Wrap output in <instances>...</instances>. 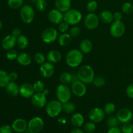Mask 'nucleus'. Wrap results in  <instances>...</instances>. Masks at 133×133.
I'll return each mask as SVG.
<instances>
[{"label":"nucleus","instance_id":"nucleus-45","mask_svg":"<svg viewBox=\"0 0 133 133\" xmlns=\"http://www.w3.org/2000/svg\"><path fill=\"white\" fill-rule=\"evenodd\" d=\"M80 32H81L80 28H79V27H77V26H74V27H73L72 28L70 29V33L69 34H70V36H71L72 38H75L79 36Z\"/></svg>","mask_w":133,"mask_h":133},{"label":"nucleus","instance_id":"nucleus-15","mask_svg":"<svg viewBox=\"0 0 133 133\" xmlns=\"http://www.w3.org/2000/svg\"><path fill=\"white\" fill-rule=\"evenodd\" d=\"M35 92L33 84L30 83H23L19 87V94L24 98H31Z\"/></svg>","mask_w":133,"mask_h":133},{"label":"nucleus","instance_id":"nucleus-21","mask_svg":"<svg viewBox=\"0 0 133 133\" xmlns=\"http://www.w3.org/2000/svg\"><path fill=\"white\" fill-rule=\"evenodd\" d=\"M5 88L6 93L12 97L18 96L19 94V87L15 82H9Z\"/></svg>","mask_w":133,"mask_h":133},{"label":"nucleus","instance_id":"nucleus-10","mask_svg":"<svg viewBox=\"0 0 133 133\" xmlns=\"http://www.w3.org/2000/svg\"><path fill=\"white\" fill-rule=\"evenodd\" d=\"M99 18L94 12H90L86 16L84 23L86 28L89 30H94L97 28L99 23Z\"/></svg>","mask_w":133,"mask_h":133},{"label":"nucleus","instance_id":"nucleus-51","mask_svg":"<svg viewBox=\"0 0 133 133\" xmlns=\"http://www.w3.org/2000/svg\"><path fill=\"white\" fill-rule=\"evenodd\" d=\"M107 133H122V131H120V129L118 127H112L109 129Z\"/></svg>","mask_w":133,"mask_h":133},{"label":"nucleus","instance_id":"nucleus-31","mask_svg":"<svg viewBox=\"0 0 133 133\" xmlns=\"http://www.w3.org/2000/svg\"><path fill=\"white\" fill-rule=\"evenodd\" d=\"M59 81L62 84H70V83H72V75L68 72L62 73L60 75Z\"/></svg>","mask_w":133,"mask_h":133},{"label":"nucleus","instance_id":"nucleus-34","mask_svg":"<svg viewBox=\"0 0 133 133\" xmlns=\"http://www.w3.org/2000/svg\"><path fill=\"white\" fill-rule=\"evenodd\" d=\"M33 87L36 93H40V92H43L45 90V84L41 81L38 80L35 82L33 84Z\"/></svg>","mask_w":133,"mask_h":133},{"label":"nucleus","instance_id":"nucleus-8","mask_svg":"<svg viewBox=\"0 0 133 133\" xmlns=\"http://www.w3.org/2000/svg\"><path fill=\"white\" fill-rule=\"evenodd\" d=\"M44 122L42 118L36 116L32 118L28 122L27 131L31 133H39L43 129Z\"/></svg>","mask_w":133,"mask_h":133},{"label":"nucleus","instance_id":"nucleus-36","mask_svg":"<svg viewBox=\"0 0 133 133\" xmlns=\"http://www.w3.org/2000/svg\"><path fill=\"white\" fill-rule=\"evenodd\" d=\"M122 11L126 14H130L133 12V5L129 2H125L122 5Z\"/></svg>","mask_w":133,"mask_h":133},{"label":"nucleus","instance_id":"nucleus-28","mask_svg":"<svg viewBox=\"0 0 133 133\" xmlns=\"http://www.w3.org/2000/svg\"><path fill=\"white\" fill-rule=\"evenodd\" d=\"M16 44L18 45V48L22 49H24L27 48L29 45L28 38L24 35H21L20 36L17 38Z\"/></svg>","mask_w":133,"mask_h":133},{"label":"nucleus","instance_id":"nucleus-26","mask_svg":"<svg viewBox=\"0 0 133 133\" xmlns=\"http://www.w3.org/2000/svg\"><path fill=\"white\" fill-rule=\"evenodd\" d=\"M99 19L105 23H110L114 20V14L109 10H103L101 12Z\"/></svg>","mask_w":133,"mask_h":133},{"label":"nucleus","instance_id":"nucleus-12","mask_svg":"<svg viewBox=\"0 0 133 133\" xmlns=\"http://www.w3.org/2000/svg\"><path fill=\"white\" fill-rule=\"evenodd\" d=\"M71 90L72 93L77 97H83L86 94L87 91L86 84L80 80H77L72 82Z\"/></svg>","mask_w":133,"mask_h":133},{"label":"nucleus","instance_id":"nucleus-37","mask_svg":"<svg viewBox=\"0 0 133 133\" xmlns=\"http://www.w3.org/2000/svg\"><path fill=\"white\" fill-rule=\"evenodd\" d=\"M92 83L94 85V87H97V88H101L103 86L105 85V83H106V81H105V79L103 77L99 76L94 78Z\"/></svg>","mask_w":133,"mask_h":133},{"label":"nucleus","instance_id":"nucleus-50","mask_svg":"<svg viewBox=\"0 0 133 133\" xmlns=\"http://www.w3.org/2000/svg\"><path fill=\"white\" fill-rule=\"evenodd\" d=\"M122 18V14L120 12H116L114 14V21H120Z\"/></svg>","mask_w":133,"mask_h":133},{"label":"nucleus","instance_id":"nucleus-49","mask_svg":"<svg viewBox=\"0 0 133 133\" xmlns=\"http://www.w3.org/2000/svg\"><path fill=\"white\" fill-rule=\"evenodd\" d=\"M12 36H14V37H16L17 38L18 37V36H20L21 35H22V31H21V29L19 28H14V29L12 31V34H11Z\"/></svg>","mask_w":133,"mask_h":133},{"label":"nucleus","instance_id":"nucleus-7","mask_svg":"<svg viewBox=\"0 0 133 133\" xmlns=\"http://www.w3.org/2000/svg\"><path fill=\"white\" fill-rule=\"evenodd\" d=\"M20 17L24 23H30L34 20L35 16V10L29 5H25L20 9Z\"/></svg>","mask_w":133,"mask_h":133},{"label":"nucleus","instance_id":"nucleus-20","mask_svg":"<svg viewBox=\"0 0 133 133\" xmlns=\"http://www.w3.org/2000/svg\"><path fill=\"white\" fill-rule=\"evenodd\" d=\"M56 9L62 12H66L71 7V0H55V1Z\"/></svg>","mask_w":133,"mask_h":133},{"label":"nucleus","instance_id":"nucleus-4","mask_svg":"<svg viewBox=\"0 0 133 133\" xmlns=\"http://www.w3.org/2000/svg\"><path fill=\"white\" fill-rule=\"evenodd\" d=\"M71 90L68 87L67 84H60L56 90V96L57 99L61 103L68 102L71 97Z\"/></svg>","mask_w":133,"mask_h":133},{"label":"nucleus","instance_id":"nucleus-16","mask_svg":"<svg viewBox=\"0 0 133 133\" xmlns=\"http://www.w3.org/2000/svg\"><path fill=\"white\" fill-rule=\"evenodd\" d=\"M48 18L49 21L54 24H59L64 21V14L62 12L56 9H52L48 12Z\"/></svg>","mask_w":133,"mask_h":133},{"label":"nucleus","instance_id":"nucleus-13","mask_svg":"<svg viewBox=\"0 0 133 133\" xmlns=\"http://www.w3.org/2000/svg\"><path fill=\"white\" fill-rule=\"evenodd\" d=\"M89 118L94 123H99L105 118V113L103 109L96 107L90 110L89 112Z\"/></svg>","mask_w":133,"mask_h":133},{"label":"nucleus","instance_id":"nucleus-56","mask_svg":"<svg viewBox=\"0 0 133 133\" xmlns=\"http://www.w3.org/2000/svg\"><path fill=\"white\" fill-rule=\"evenodd\" d=\"M26 133H31V132H26Z\"/></svg>","mask_w":133,"mask_h":133},{"label":"nucleus","instance_id":"nucleus-52","mask_svg":"<svg viewBox=\"0 0 133 133\" xmlns=\"http://www.w3.org/2000/svg\"><path fill=\"white\" fill-rule=\"evenodd\" d=\"M70 133H84V131H83V130L80 129H75L72 130V131L70 132Z\"/></svg>","mask_w":133,"mask_h":133},{"label":"nucleus","instance_id":"nucleus-41","mask_svg":"<svg viewBox=\"0 0 133 133\" xmlns=\"http://www.w3.org/2000/svg\"><path fill=\"white\" fill-rule=\"evenodd\" d=\"M35 61L38 64H42L44 62H45V57L43 53H36L35 55Z\"/></svg>","mask_w":133,"mask_h":133},{"label":"nucleus","instance_id":"nucleus-44","mask_svg":"<svg viewBox=\"0 0 133 133\" xmlns=\"http://www.w3.org/2000/svg\"><path fill=\"white\" fill-rule=\"evenodd\" d=\"M69 25H70L67 22H66L65 21H63V22H62L61 23L58 24V30L62 33H65L69 29Z\"/></svg>","mask_w":133,"mask_h":133},{"label":"nucleus","instance_id":"nucleus-24","mask_svg":"<svg viewBox=\"0 0 133 133\" xmlns=\"http://www.w3.org/2000/svg\"><path fill=\"white\" fill-rule=\"evenodd\" d=\"M80 50L83 53L88 54L93 49V44L89 39H84L80 43Z\"/></svg>","mask_w":133,"mask_h":133},{"label":"nucleus","instance_id":"nucleus-54","mask_svg":"<svg viewBox=\"0 0 133 133\" xmlns=\"http://www.w3.org/2000/svg\"><path fill=\"white\" fill-rule=\"evenodd\" d=\"M3 27V23L1 20H0V30L1 29V28Z\"/></svg>","mask_w":133,"mask_h":133},{"label":"nucleus","instance_id":"nucleus-14","mask_svg":"<svg viewBox=\"0 0 133 133\" xmlns=\"http://www.w3.org/2000/svg\"><path fill=\"white\" fill-rule=\"evenodd\" d=\"M116 117L119 119L120 123H125L131 122L132 119L133 115L131 110L127 108H122L118 111Z\"/></svg>","mask_w":133,"mask_h":133},{"label":"nucleus","instance_id":"nucleus-11","mask_svg":"<svg viewBox=\"0 0 133 133\" xmlns=\"http://www.w3.org/2000/svg\"><path fill=\"white\" fill-rule=\"evenodd\" d=\"M58 37V32L53 27H48L45 29L42 34V40L44 43L51 44L57 40Z\"/></svg>","mask_w":133,"mask_h":133},{"label":"nucleus","instance_id":"nucleus-6","mask_svg":"<svg viewBox=\"0 0 133 133\" xmlns=\"http://www.w3.org/2000/svg\"><path fill=\"white\" fill-rule=\"evenodd\" d=\"M49 94V90L45 88V90L40 93H35L31 97V102L33 106L38 109H42L47 105L46 96Z\"/></svg>","mask_w":133,"mask_h":133},{"label":"nucleus","instance_id":"nucleus-29","mask_svg":"<svg viewBox=\"0 0 133 133\" xmlns=\"http://www.w3.org/2000/svg\"><path fill=\"white\" fill-rule=\"evenodd\" d=\"M62 110H63L64 112L67 113V114H71V113H74L75 112V109H76V107L75 105L72 102H70V101H68V102L64 103H62Z\"/></svg>","mask_w":133,"mask_h":133},{"label":"nucleus","instance_id":"nucleus-5","mask_svg":"<svg viewBox=\"0 0 133 133\" xmlns=\"http://www.w3.org/2000/svg\"><path fill=\"white\" fill-rule=\"evenodd\" d=\"M62 110V103L58 100H52L45 106V112L51 118L57 117Z\"/></svg>","mask_w":133,"mask_h":133},{"label":"nucleus","instance_id":"nucleus-32","mask_svg":"<svg viewBox=\"0 0 133 133\" xmlns=\"http://www.w3.org/2000/svg\"><path fill=\"white\" fill-rule=\"evenodd\" d=\"M119 121L116 116H110L108 118L107 121V124L109 128L112 127H116L119 125Z\"/></svg>","mask_w":133,"mask_h":133},{"label":"nucleus","instance_id":"nucleus-3","mask_svg":"<svg viewBox=\"0 0 133 133\" xmlns=\"http://www.w3.org/2000/svg\"><path fill=\"white\" fill-rule=\"evenodd\" d=\"M82 18L81 12L76 9H70L64 14V21L71 25H75L80 23Z\"/></svg>","mask_w":133,"mask_h":133},{"label":"nucleus","instance_id":"nucleus-42","mask_svg":"<svg viewBox=\"0 0 133 133\" xmlns=\"http://www.w3.org/2000/svg\"><path fill=\"white\" fill-rule=\"evenodd\" d=\"M84 130L87 133H92L96 130V125L93 122H90L86 123L84 126Z\"/></svg>","mask_w":133,"mask_h":133},{"label":"nucleus","instance_id":"nucleus-2","mask_svg":"<svg viewBox=\"0 0 133 133\" xmlns=\"http://www.w3.org/2000/svg\"><path fill=\"white\" fill-rule=\"evenodd\" d=\"M83 60V55L81 50L76 49H71L66 55V64L71 68H76L79 66L82 63Z\"/></svg>","mask_w":133,"mask_h":133},{"label":"nucleus","instance_id":"nucleus-25","mask_svg":"<svg viewBox=\"0 0 133 133\" xmlns=\"http://www.w3.org/2000/svg\"><path fill=\"white\" fill-rule=\"evenodd\" d=\"M84 116L81 113H75L73 114L71 118V124L75 127H81L84 123Z\"/></svg>","mask_w":133,"mask_h":133},{"label":"nucleus","instance_id":"nucleus-39","mask_svg":"<svg viewBox=\"0 0 133 133\" xmlns=\"http://www.w3.org/2000/svg\"><path fill=\"white\" fill-rule=\"evenodd\" d=\"M36 7L38 11L43 12L45 10L48 6V4L45 0H38L37 2L36 3Z\"/></svg>","mask_w":133,"mask_h":133},{"label":"nucleus","instance_id":"nucleus-18","mask_svg":"<svg viewBox=\"0 0 133 133\" xmlns=\"http://www.w3.org/2000/svg\"><path fill=\"white\" fill-rule=\"evenodd\" d=\"M40 72L44 78H50L55 72V67L53 64L49 62H44L40 68Z\"/></svg>","mask_w":133,"mask_h":133},{"label":"nucleus","instance_id":"nucleus-35","mask_svg":"<svg viewBox=\"0 0 133 133\" xmlns=\"http://www.w3.org/2000/svg\"><path fill=\"white\" fill-rule=\"evenodd\" d=\"M115 105H114V103H112L109 102L105 104L103 110L105 114H108V115H110V114H112L114 111H115Z\"/></svg>","mask_w":133,"mask_h":133},{"label":"nucleus","instance_id":"nucleus-9","mask_svg":"<svg viewBox=\"0 0 133 133\" xmlns=\"http://www.w3.org/2000/svg\"><path fill=\"white\" fill-rule=\"evenodd\" d=\"M125 32V25L122 21H114L110 27V33L115 38L123 36Z\"/></svg>","mask_w":133,"mask_h":133},{"label":"nucleus","instance_id":"nucleus-48","mask_svg":"<svg viewBox=\"0 0 133 133\" xmlns=\"http://www.w3.org/2000/svg\"><path fill=\"white\" fill-rule=\"evenodd\" d=\"M18 77V74L14 71H12L8 74V77H9V80L10 82H14L15 81H16Z\"/></svg>","mask_w":133,"mask_h":133},{"label":"nucleus","instance_id":"nucleus-33","mask_svg":"<svg viewBox=\"0 0 133 133\" xmlns=\"http://www.w3.org/2000/svg\"><path fill=\"white\" fill-rule=\"evenodd\" d=\"M23 0H8V5L12 9H18L22 6Z\"/></svg>","mask_w":133,"mask_h":133},{"label":"nucleus","instance_id":"nucleus-17","mask_svg":"<svg viewBox=\"0 0 133 133\" xmlns=\"http://www.w3.org/2000/svg\"><path fill=\"white\" fill-rule=\"evenodd\" d=\"M11 127L13 131L16 132L22 133L27 130L28 123L23 118H18L13 122Z\"/></svg>","mask_w":133,"mask_h":133},{"label":"nucleus","instance_id":"nucleus-46","mask_svg":"<svg viewBox=\"0 0 133 133\" xmlns=\"http://www.w3.org/2000/svg\"><path fill=\"white\" fill-rule=\"evenodd\" d=\"M0 133H12V128L9 125H3L0 127Z\"/></svg>","mask_w":133,"mask_h":133},{"label":"nucleus","instance_id":"nucleus-47","mask_svg":"<svg viewBox=\"0 0 133 133\" xmlns=\"http://www.w3.org/2000/svg\"><path fill=\"white\" fill-rule=\"evenodd\" d=\"M126 94L129 98L133 99V83H131L127 87V90H126Z\"/></svg>","mask_w":133,"mask_h":133},{"label":"nucleus","instance_id":"nucleus-43","mask_svg":"<svg viewBox=\"0 0 133 133\" xmlns=\"http://www.w3.org/2000/svg\"><path fill=\"white\" fill-rule=\"evenodd\" d=\"M18 53L16 50H14V49H10V50H9L7 51L6 54V58L9 61H14V60L16 59L17 57H18Z\"/></svg>","mask_w":133,"mask_h":133},{"label":"nucleus","instance_id":"nucleus-55","mask_svg":"<svg viewBox=\"0 0 133 133\" xmlns=\"http://www.w3.org/2000/svg\"><path fill=\"white\" fill-rule=\"evenodd\" d=\"M38 1V0H31L32 3H35V4H36V3Z\"/></svg>","mask_w":133,"mask_h":133},{"label":"nucleus","instance_id":"nucleus-22","mask_svg":"<svg viewBox=\"0 0 133 133\" xmlns=\"http://www.w3.org/2000/svg\"><path fill=\"white\" fill-rule=\"evenodd\" d=\"M46 58L51 63H57L61 61L62 58V55L58 51L51 50L47 54Z\"/></svg>","mask_w":133,"mask_h":133},{"label":"nucleus","instance_id":"nucleus-19","mask_svg":"<svg viewBox=\"0 0 133 133\" xmlns=\"http://www.w3.org/2000/svg\"><path fill=\"white\" fill-rule=\"evenodd\" d=\"M16 38L14 37L12 35H7L3 39L2 42H1L2 48L7 51L12 49V48L16 44Z\"/></svg>","mask_w":133,"mask_h":133},{"label":"nucleus","instance_id":"nucleus-27","mask_svg":"<svg viewBox=\"0 0 133 133\" xmlns=\"http://www.w3.org/2000/svg\"><path fill=\"white\" fill-rule=\"evenodd\" d=\"M71 36L70 34L65 32L60 35L58 38V42L61 46L65 47L68 45L71 42Z\"/></svg>","mask_w":133,"mask_h":133},{"label":"nucleus","instance_id":"nucleus-1","mask_svg":"<svg viewBox=\"0 0 133 133\" xmlns=\"http://www.w3.org/2000/svg\"><path fill=\"white\" fill-rule=\"evenodd\" d=\"M77 76L81 81L85 84H91L95 78L94 71L89 65H84L79 68Z\"/></svg>","mask_w":133,"mask_h":133},{"label":"nucleus","instance_id":"nucleus-40","mask_svg":"<svg viewBox=\"0 0 133 133\" xmlns=\"http://www.w3.org/2000/svg\"><path fill=\"white\" fill-rule=\"evenodd\" d=\"M122 133H133V124L131 122L123 123L122 127Z\"/></svg>","mask_w":133,"mask_h":133},{"label":"nucleus","instance_id":"nucleus-30","mask_svg":"<svg viewBox=\"0 0 133 133\" xmlns=\"http://www.w3.org/2000/svg\"><path fill=\"white\" fill-rule=\"evenodd\" d=\"M9 82L7 73L4 70H0V88H5Z\"/></svg>","mask_w":133,"mask_h":133},{"label":"nucleus","instance_id":"nucleus-38","mask_svg":"<svg viewBox=\"0 0 133 133\" xmlns=\"http://www.w3.org/2000/svg\"><path fill=\"white\" fill-rule=\"evenodd\" d=\"M97 3L94 0H91L88 1L87 4V9L90 12H94L97 9Z\"/></svg>","mask_w":133,"mask_h":133},{"label":"nucleus","instance_id":"nucleus-23","mask_svg":"<svg viewBox=\"0 0 133 133\" xmlns=\"http://www.w3.org/2000/svg\"><path fill=\"white\" fill-rule=\"evenodd\" d=\"M17 62L22 66H27L31 64L32 60L31 57L28 53H21L18 54V57L16 58Z\"/></svg>","mask_w":133,"mask_h":133},{"label":"nucleus","instance_id":"nucleus-53","mask_svg":"<svg viewBox=\"0 0 133 133\" xmlns=\"http://www.w3.org/2000/svg\"><path fill=\"white\" fill-rule=\"evenodd\" d=\"M58 122H60L61 123H62V124H65V123H66V119H65L64 118H58Z\"/></svg>","mask_w":133,"mask_h":133}]
</instances>
